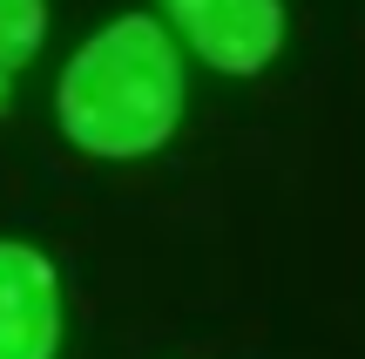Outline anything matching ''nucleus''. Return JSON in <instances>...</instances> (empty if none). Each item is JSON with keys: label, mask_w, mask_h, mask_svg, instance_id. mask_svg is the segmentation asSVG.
I'll return each mask as SVG.
<instances>
[{"label": "nucleus", "mask_w": 365, "mask_h": 359, "mask_svg": "<svg viewBox=\"0 0 365 359\" xmlns=\"http://www.w3.org/2000/svg\"><path fill=\"white\" fill-rule=\"evenodd\" d=\"M48 41V0H0V108H7V81Z\"/></svg>", "instance_id": "4"}, {"label": "nucleus", "mask_w": 365, "mask_h": 359, "mask_svg": "<svg viewBox=\"0 0 365 359\" xmlns=\"http://www.w3.org/2000/svg\"><path fill=\"white\" fill-rule=\"evenodd\" d=\"M54 122L102 163L156 156L182 122V54L149 14L95 27L54 81Z\"/></svg>", "instance_id": "1"}, {"label": "nucleus", "mask_w": 365, "mask_h": 359, "mask_svg": "<svg viewBox=\"0 0 365 359\" xmlns=\"http://www.w3.org/2000/svg\"><path fill=\"white\" fill-rule=\"evenodd\" d=\"M61 353V278L34 244L0 238V359Z\"/></svg>", "instance_id": "3"}, {"label": "nucleus", "mask_w": 365, "mask_h": 359, "mask_svg": "<svg viewBox=\"0 0 365 359\" xmlns=\"http://www.w3.org/2000/svg\"><path fill=\"white\" fill-rule=\"evenodd\" d=\"M217 75H264L284 48V0H163Z\"/></svg>", "instance_id": "2"}]
</instances>
